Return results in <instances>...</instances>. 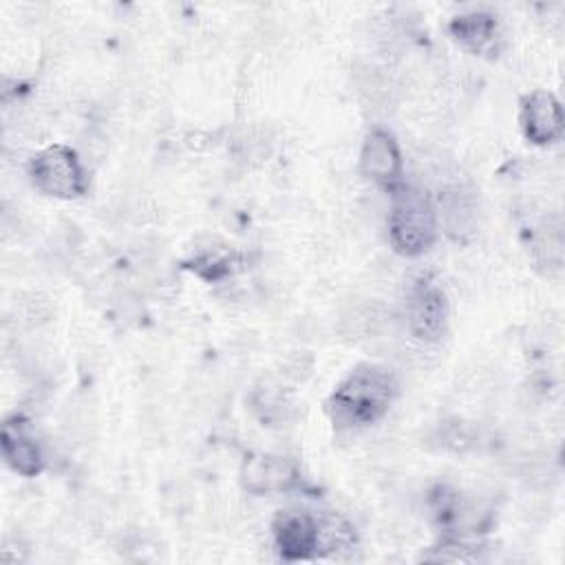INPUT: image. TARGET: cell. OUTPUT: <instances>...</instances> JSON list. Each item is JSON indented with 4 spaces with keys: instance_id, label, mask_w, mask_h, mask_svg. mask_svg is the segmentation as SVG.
Here are the masks:
<instances>
[{
    "instance_id": "4fadbf2b",
    "label": "cell",
    "mask_w": 565,
    "mask_h": 565,
    "mask_svg": "<svg viewBox=\"0 0 565 565\" xmlns=\"http://www.w3.org/2000/svg\"><path fill=\"white\" fill-rule=\"evenodd\" d=\"M316 523H318V547L338 550V547H349L355 541L351 525L338 514H324L322 519H316Z\"/></svg>"
},
{
    "instance_id": "7c38bea8",
    "label": "cell",
    "mask_w": 565,
    "mask_h": 565,
    "mask_svg": "<svg viewBox=\"0 0 565 565\" xmlns=\"http://www.w3.org/2000/svg\"><path fill=\"white\" fill-rule=\"evenodd\" d=\"M450 29L459 42H463L466 46H470L477 53L492 49L494 40H497V22L488 13L457 15L452 20Z\"/></svg>"
},
{
    "instance_id": "3957f363",
    "label": "cell",
    "mask_w": 565,
    "mask_h": 565,
    "mask_svg": "<svg viewBox=\"0 0 565 565\" xmlns=\"http://www.w3.org/2000/svg\"><path fill=\"white\" fill-rule=\"evenodd\" d=\"M33 185L60 199H73L84 192V172L75 152L66 146H51L38 152L29 163Z\"/></svg>"
},
{
    "instance_id": "6da1fadb",
    "label": "cell",
    "mask_w": 565,
    "mask_h": 565,
    "mask_svg": "<svg viewBox=\"0 0 565 565\" xmlns=\"http://www.w3.org/2000/svg\"><path fill=\"white\" fill-rule=\"evenodd\" d=\"M395 395L397 380L391 371L375 364H360L331 393L327 411L338 426H366L386 413Z\"/></svg>"
},
{
    "instance_id": "277c9868",
    "label": "cell",
    "mask_w": 565,
    "mask_h": 565,
    "mask_svg": "<svg viewBox=\"0 0 565 565\" xmlns=\"http://www.w3.org/2000/svg\"><path fill=\"white\" fill-rule=\"evenodd\" d=\"M274 539L282 558L300 561L318 554V523L309 512L285 510L274 521Z\"/></svg>"
},
{
    "instance_id": "5b68a950",
    "label": "cell",
    "mask_w": 565,
    "mask_h": 565,
    "mask_svg": "<svg viewBox=\"0 0 565 565\" xmlns=\"http://www.w3.org/2000/svg\"><path fill=\"white\" fill-rule=\"evenodd\" d=\"M296 479H298L296 468L278 455L254 452L243 461V468H241V483L252 494L285 492L294 488Z\"/></svg>"
},
{
    "instance_id": "52a82bcc",
    "label": "cell",
    "mask_w": 565,
    "mask_h": 565,
    "mask_svg": "<svg viewBox=\"0 0 565 565\" xmlns=\"http://www.w3.org/2000/svg\"><path fill=\"white\" fill-rule=\"evenodd\" d=\"M521 126L530 141L552 143L563 132V110L558 99L547 90H534L523 99Z\"/></svg>"
},
{
    "instance_id": "8992f818",
    "label": "cell",
    "mask_w": 565,
    "mask_h": 565,
    "mask_svg": "<svg viewBox=\"0 0 565 565\" xmlns=\"http://www.w3.org/2000/svg\"><path fill=\"white\" fill-rule=\"evenodd\" d=\"M406 320L415 338L424 342L437 340L446 329V298L441 289L435 285H419L408 298Z\"/></svg>"
},
{
    "instance_id": "5bb4252c",
    "label": "cell",
    "mask_w": 565,
    "mask_h": 565,
    "mask_svg": "<svg viewBox=\"0 0 565 565\" xmlns=\"http://www.w3.org/2000/svg\"><path fill=\"white\" fill-rule=\"evenodd\" d=\"M358 88L362 97L373 104V108H382L393 99V82L391 77L382 75L377 68H364L358 75Z\"/></svg>"
},
{
    "instance_id": "7a4b0ae2",
    "label": "cell",
    "mask_w": 565,
    "mask_h": 565,
    "mask_svg": "<svg viewBox=\"0 0 565 565\" xmlns=\"http://www.w3.org/2000/svg\"><path fill=\"white\" fill-rule=\"evenodd\" d=\"M437 216L430 199L419 188H397L393 194L388 234L397 252L417 256L435 241Z\"/></svg>"
},
{
    "instance_id": "30bf717a",
    "label": "cell",
    "mask_w": 565,
    "mask_h": 565,
    "mask_svg": "<svg viewBox=\"0 0 565 565\" xmlns=\"http://www.w3.org/2000/svg\"><path fill=\"white\" fill-rule=\"evenodd\" d=\"M386 324L388 311L380 302L371 300H358L340 316V333L353 342L380 338Z\"/></svg>"
},
{
    "instance_id": "ba28073f",
    "label": "cell",
    "mask_w": 565,
    "mask_h": 565,
    "mask_svg": "<svg viewBox=\"0 0 565 565\" xmlns=\"http://www.w3.org/2000/svg\"><path fill=\"white\" fill-rule=\"evenodd\" d=\"M360 166L369 179L382 185L395 183L402 174V154L395 137L384 128H373L362 143Z\"/></svg>"
},
{
    "instance_id": "8fae6325",
    "label": "cell",
    "mask_w": 565,
    "mask_h": 565,
    "mask_svg": "<svg viewBox=\"0 0 565 565\" xmlns=\"http://www.w3.org/2000/svg\"><path fill=\"white\" fill-rule=\"evenodd\" d=\"M2 455L7 463L24 477H33L42 470V455L18 422H7L2 426Z\"/></svg>"
},
{
    "instance_id": "9c48e42d",
    "label": "cell",
    "mask_w": 565,
    "mask_h": 565,
    "mask_svg": "<svg viewBox=\"0 0 565 565\" xmlns=\"http://www.w3.org/2000/svg\"><path fill=\"white\" fill-rule=\"evenodd\" d=\"M439 207H441L446 232L452 238L463 241L472 236L477 227V201L468 185L463 183L446 185L439 194Z\"/></svg>"
}]
</instances>
